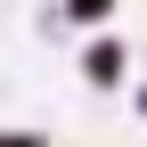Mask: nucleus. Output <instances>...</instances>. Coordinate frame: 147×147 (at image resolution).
I'll return each mask as SVG.
<instances>
[{"label": "nucleus", "instance_id": "2", "mask_svg": "<svg viewBox=\"0 0 147 147\" xmlns=\"http://www.w3.org/2000/svg\"><path fill=\"white\" fill-rule=\"evenodd\" d=\"M0 147H41V139H33V131H0Z\"/></svg>", "mask_w": 147, "mask_h": 147}, {"label": "nucleus", "instance_id": "1", "mask_svg": "<svg viewBox=\"0 0 147 147\" xmlns=\"http://www.w3.org/2000/svg\"><path fill=\"white\" fill-rule=\"evenodd\" d=\"M106 8H115V0H74V16H106Z\"/></svg>", "mask_w": 147, "mask_h": 147}]
</instances>
